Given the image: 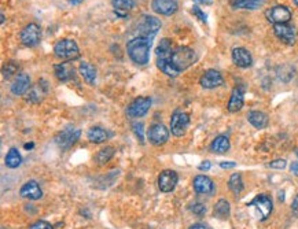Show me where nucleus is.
Returning <instances> with one entry per match:
<instances>
[{"label":"nucleus","instance_id":"obj_1","mask_svg":"<svg viewBox=\"0 0 298 229\" xmlns=\"http://www.w3.org/2000/svg\"><path fill=\"white\" fill-rule=\"evenodd\" d=\"M153 37L139 36L131 39L127 43V52L129 58L136 65H147L150 61V49H152Z\"/></svg>","mask_w":298,"mask_h":229},{"label":"nucleus","instance_id":"obj_2","mask_svg":"<svg viewBox=\"0 0 298 229\" xmlns=\"http://www.w3.org/2000/svg\"><path fill=\"white\" fill-rule=\"evenodd\" d=\"M171 61L177 72L180 73V72H184L186 69L190 68L191 65L195 64L196 54L192 48L183 45V47H177V48L173 49Z\"/></svg>","mask_w":298,"mask_h":229},{"label":"nucleus","instance_id":"obj_3","mask_svg":"<svg viewBox=\"0 0 298 229\" xmlns=\"http://www.w3.org/2000/svg\"><path fill=\"white\" fill-rule=\"evenodd\" d=\"M54 54L57 58L62 59L65 62H70L80 58V49L74 40L62 39L54 45Z\"/></svg>","mask_w":298,"mask_h":229},{"label":"nucleus","instance_id":"obj_4","mask_svg":"<svg viewBox=\"0 0 298 229\" xmlns=\"http://www.w3.org/2000/svg\"><path fill=\"white\" fill-rule=\"evenodd\" d=\"M81 136V131L76 127H69L64 128L62 131L59 132L58 135L55 136V143L58 144L59 148L62 150H69L78 142V139Z\"/></svg>","mask_w":298,"mask_h":229},{"label":"nucleus","instance_id":"obj_5","mask_svg":"<svg viewBox=\"0 0 298 229\" xmlns=\"http://www.w3.org/2000/svg\"><path fill=\"white\" fill-rule=\"evenodd\" d=\"M247 206L256 207L260 221H265V219L268 218L269 215H271V213H272V209H274L272 199H271L268 195L256 196L253 200H250L249 203H247Z\"/></svg>","mask_w":298,"mask_h":229},{"label":"nucleus","instance_id":"obj_6","mask_svg":"<svg viewBox=\"0 0 298 229\" xmlns=\"http://www.w3.org/2000/svg\"><path fill=\"white\" fill-rule=\"evenodd\" d=\"M190 124V117L188 114L181 110H175L171 118V132L173 136L180 137L186 133V129Z\"/></svg>","mask_w":298,"mask_h":229},{"label":"nucleus","instance_id":"obj_7","mask_svg":"<svg viewBox=\"0 0 298 229\" xmlns=\"http://www.w3.org/2000/svg\"><path fill=\"white\" fill-rule=\"evenodd\" d=\"M21 43L25 47H36L41 39V29L39 25L29 24L21 30Z\"/></svg>","mask_w":298,"mask_h":229},{"label":"nucleus","instance_id":"obj_8","mask_svg":"<svg viewBox=\"0 0 298 229\" xmlns=\"http://www.w3.org/2000/svg\"><path fill=\"white\" fill-rule=\"evenodd\" d=\"M267 20L274 25L279 24H288V21L291 20V11L288 10L286 6L278 5L275 7H271L265 13Z\"/></svg>","mask_w":298,"mask_h":229},{"label":"nucleus","instance_id":"obj_9","mask_svg":"<svg viewBox=\"0 0 298 229\" xmlns=\"http://www.w3.org/2000/svg\"><path fill=\"white\" fill-rule=\"evenodd\" d=\"M152 107V99L146 96H139L133 100L127 110V114L129 118H140L144 117L147 111Z\"/></svg>","mask_w":298,"mask_h":229},{"label":"nucleus","instance_id":"obj_10","mask_svg":"<svg viewBox=\"0 0 298 229\" xmlns=\"http://www.w3.org/2000/svg\"><path fill=\"white\" fill-rule=\"evenodd\" d=\"M274 33L282 43L287 44V45H293L297 39V30L293 25L290 24L274 25Z\"/></svg>","mask_w":298,"mask_h":229},{"label":"nucleus","instance_id":"obj_11","mask_svg":"<svg viewBox=\"0 0 298 229\" xmlns=\"http://www.w3.org/2000/svg\"><path fill=\"white\" fill-rule=\"evenodd\" d=\"M147 139L154 146H162L169 139V131L162 124H154L147 132Z\"/></svg>","mask_w":298,"mask_h":229},{"label":"nucleus","instance_id":"obj_12","mask_svg":"<svg viewBox=\"0 0 298 229\" xmlns=\"http://www.w3.org/2000/svg\"><path fill=\"white\" fill-rule=\"evenodd\" d=\"M179 181V176L173 170H164L158 176V188L164 194H169L175 190Z\"/></svg>","mask_w":298,"mask_h":229},{"label":"nucleus","instance_id":"obj_13","mask_svg":"<svg viewBox=\"0 0 298 229\" xmlns=\"http://www.w3.org/2000/svg\"><path fill=\"white\" fill-rule=\"evenodd\" d=\"M223 83H224L223 76H221L220 72H217L215 69L206 70L200 80L201 87L205 88V89H215V88L223 85Z\"/></svg>","mask_w":298,"mask_h":229},{"label":"nucleus","instance_id":"obj_14","mask_svg":"<svg viewBox=\"0 0 298 229\" xmlns=\"http://www.w3.org/2000/svg\"><path fill=\"white\" fill-rule=\"evenodd\" d=\"M140 28V36L144 37H153L154 34L161 29V21L158 20L157 17H152V15H144L143 21L139 25Z\"/></svg>","mask_w":298,"mask_h":229},{"label":"nucleus","instance_id":"obj_15","mask_svg":"<svg viewBox=\"0 0 298 229\" xmlns=\"http://www.w3.org/2000/svg\"><path fill=\"white\" fill-rule=\"evenodd\" d=\"M152 9L160 15H172L179 9V3L177 0H153Z\"/></svg>","mask_w":298,"mask_h":229},{"label":"nucleus","instance_id":"obj_16","mask_svg":"<svg viewBox=\"0 0 298 229\" xmlns=\"http://www.w3.org/2000/svg\"><path fill=\"white\" fill-rule=\"evenodd\" d=\"M192 187H194V191L200 195H208L215 190V184H213L212 179L205 175L195 176L192 180Z\"/></svg>","mask_w":298,"mask_h":229},{"label":"nucleus","instance_id":"obj_17","mask_svg":"<svg viewBox=\"0 0 298 229\" xmlns=\"http://www.w3.org/2000/svg\"><path fill=\"white\" fill-rule=\"evenodd\" d=\"M20 195L25 199L29 200H39L43 196V191L40 188L39 183L34 180H30L28 183H25L24 186L21 187Z\"/></svg>","mask_w":298,"mask_h":229},{"label":"nucleus","instance_id":"obj_18","mask_svg":"<svg viewBox=\"0 0 298 229\" xmlns=\"http://www.w3.org/2000/svg\"><path fill=\"white\" fill-rule=\"evenodd\" d=\"M244 104V89L240 85L235 87L232 89V93H231V98L228 100V104H227V108L230 112H238L239 110H242Z\"/></svg>","mask_w":298,"mask_h":229},{"label":"nucleus","instance_id":"obj_19","mask_svg":"<svg viewBox=\"0 0 298 229\" xmlns=\"http://www.w3.org/2000/svg\"><path fill=\"white\" fill-rule=\"evenodd\" d=\"M232 61L234 64L238 66V68L246 69L252 66L253 64V58H252V54L249 51L243 47H235L232 49Z\"/></svg>","mask_w":298,"mask_h":229},{"label":"nucleus","instance_id":"obj_20","mask_svg":"<svg viewBox=\"0 0 298 229\" xmlns=\"http://www.w3.org/2000/svg\"><path fill=\"white\" fill-rule=\"evenodd\" d=\"M30 88V77L29 74L20 73L17 74L14 83L11 84V92L14 93L15 96H22L28 92Z\"/></svg>","mask_w":298,"mask_h":229},{"label":"nucleus","instance_id":"obj_21","mask_svg":"<svg viewBox=\"0 0 298 229\" xmlns=\"http://www.w3.org/2000/svg\"><path fill=\"white\" fill-rule=\"evenodd\" d=\"M54 73L59 81L68 83L70 80H73L76 72H74V68L70 65V62H62V64L55 65Z\"/></svg>","mask_w":298,"mask_h":229},{"label":"nucleus","instance_id":"obj_22","mask_svg":"<svg viewBox=\"0 0 298 229\" xmlns=\"http://www.w3.org/2000/svg\"><path fill=\"white\" fill-rule=\"evenodd\" d=\"M48 92V84L45 80H39V83L36 87H33L29 91V95H28V100L32 103H40L44 96Z\"/></svg>","mask_w":298,"mask_h":229},{"label":"nucleus","instance_id":"obj_23","mask_svg":"<svg viewBox=\"0 0 298 229\" xmlns=\"http://www.w3.org/2000/svg\"><path fill=\"white\" fill-rule=\"evenodd\" d=\"M247 121L253 125L256 129H264V128L268 127L269 118L268 116L263 111H259V110H253L247 114Z\"/></svg>","mask_w":298,"mask_h":229},{"label":"nucleus","instance_id":"obj_24","mask_svg":"<svg viewBox=\"0 0 298 229\" xmlns=\"http://www.w3.org/2000/svg\"><path fill=\"white\" fill-rule=\"evenodd\" d=\"M110 136V133H109L105 128L102 127H92L89 128L88 132H87V137H88V140L91 143H95V144H101V143H105Z\"/></svg>","mask_w":298,"mask_h":229},{"label":"nucleus","instance_id":"obj_25","mask_svg":"<svg viewBox=\"0 0 298 229\" xmlns=\"http://www.w3.org/2000/svg\"><path fill=\"white\" fill-rule=\"evenodd\" d=\"M231 214V206L230 202L227 199H219L216 202L215 207H213V215L219 219H227L230 218Z\"/></svg>","mask_w":298,"mask_h":229},{"label":"nucleus","instance_id":"obj_26","mask_svg":"<svg viewBox=\"0 0 298 229\" xmlns=\"http://www.w3.org/2000/svg\"><path fill=\"white\" fill-rule=\"evenodd\" d=\"M231 148V143L230 139L224 135H220V136H217L212 142L210 144V151L215 152V154H224Z\"/></svg>","mask_w":298,"mask_h":229},{"label":"nucleus","instance_id":"obj_27","mask_svg":"<svg viewBox=\"0 0 298 229\" xmlns=\"http://www.w3.org/2000/svg\"><path fill=\"white\" fill-rule=\"evenodd\" d=\"M78 72H80V74L83 76V78L87 81L88 84H95V81H96V69H95V66L91 64H88V62H81L80 64V66H78Z\"/></svg>","mask_w":298,"mask_h":229},{"label":"nucleus","instance_id":"obj_28","mask_svg":"<svg viewBox=\"0 0 298 229\" xmlns=\"http://www.w3.org/2000/svg\"><path fill=\"white\" fill-rule=\"evenodd\" d=\"M173 48H172V41L169 39H162L156 49L157 59H171Z\"/></svg>","mask_w":298,"mask_h":229},{"label":"nucleus","instance_id":"obj_29","mask_svg":"<svg viewBox=\"0 0 298 229\" xmlns=\"http://www.w3.org/2000/svg\"><path fill=\"white\" fill-rule=\"evenodd\" d=\"M5 162H6V166H7V167H10V169L18 167V166L22 163V156H21L18 148L11 147L10 150H9V152L6 154Z\"/></svg>","mask_w":298,"mask_h":229},{"label":"nucleus","instance_id":"obj_30","mask_svg":"<svg viewBox=\"0 0 298 229\" xmlns=\"http://www.w3.org/2000/svg\"><path fill=\"white\" fill-rule=\"evenodd\" d=\"M264 3L265 0H231V5L235 9H244V10H257Z\"/></svg>","mask_w":298,"mask_h":229},{"label":"nucleus","instance_id":"obj_31","mask_svg":"<svg viewBox=\"0 0 298 229\" xmlns=\"http://www.w3.org/2000/svg\"><path fill=\"white\" fill-rule=\"evenodd\" d=\"M157 68L160 69L162 73L166 74L168 77H176V76H179V72L173 66L171 59H157Z\"/></svg>","mask_w":298,"mask_h":229},{"label":"nucleus","instance_id":"obj_32","mask_svg":"<svg viewBox=\"0 0 298 229\" xmlns=\"http://www.w3.org/2000/svg\"><path fill=\"white\" fill-rule=\"evenodd\" d=\"M114 154H116V150H114L113 147H105V148H102L96 155L93 156V161L96 162L98 165H106V163L112 159L113 156H114Z\"/></svg>","mask_w":298,"mask_h":229},{"label":"nucleus","instance_id":"obj_33","mask_svg":"<svg viewBox=\"0 0 298 229\" xmlns=\"http://www.w3.org/2000/svg\"><path fill=\"white\" fill-rule=\"evenodd\" d=\"M228 188L234 192L235 195H239L243 191V180H242V176L239 173H234L231 176L230 180H228Z\"/></svg>","mask_w":298,"mask_h":229},{"label":"nucleus","instance_id":"obj_34","mask_svg":"<svg viewBox=\"0 0 298 229\" xmlns=\"http://www.w3.org/2000/svg\"><path fill=\"white\" fill-rule=\"evenodd\" d=\"M112 6L114 10L128 13L135 7V0H112Z\"/></svg>","mask_w":298,"mask_h":229},{"label":"nucleus","instance_id":"obj_35","mask_svg":"<svg viewBox=\"0 0 298 229\" xmlns=\"http://www.w3.org/2000/svg\"><path fill=\"white\" fill-rule=\"evenodd\" d=\"M17 72H18V65L11 61L3 68V77H5V80H10L13 76L17 74Z\"/></svg>","mask_w":298,"mask_h":229},{"label":"nucleus","instance_id":"obj_36","mask_svg":"<svg viewBox=\"0 0 298 229\" xmlns=\"http://www.w3.org/2000/svg\"><path fill=\"white\" fill-rule=\"evenodd\" d=\"M132 131L135 133V136L137 137L139 143L143 144L144 143V125H143L142 122H133Z\"/></svg>","mask_w":298,"mask_h":229},{"label":"nucleus","instance_id":"obj_37","mask_svg":"<svg viewBox=\"0 0 298 229\" xmlns=\"http://www.w3.org/2000/svg\"><path fill=\"white\" fill-rule=\"evenodd\" d=\"M190 210L194 213V214L198 215V217H202V215L206 213L205 205H202L201 202H192L190 206Z\"/></svg>","mask_w":298,"mask_h":229},{"label":"nucleus","instance_id":"obj_38","mask_svg":"<svg viewBox=\"0 0 298 229\" xmlns=\"http://www.w3.org/2000/svg\"><path fill=\"white\" fill-rule=\"evenodd\" d=\"M287 165L286 159H275V161L269 162V167L271 169H276V170H283L284 167Z\"/></svg>","mask_w":298,"mask_h":229},{"label":"nucleus","instance_id":"obj_39","mask_svg":"<svg viewBox=\"0 0 298 229\" xmlns=\"http://www.w3.org/2000/svg\"><path fill=\"white\" fill-rule=\"evenodd\" d=\"M192 14L195 15L196 18H198L201 22H204V24H206V22H208V15H206L204 11L201 10L198 6H194V7H192Z\"/></svg>","mask_w":298,"mask_h":229},{"label":"nucleus","instance_id":"obj_40","mask_svg":"<svg viewBox=\"0 0 298 229\" xmlns=\"http://www.w3.org/2000/svg\"><path fill=\"white\" fill-rule=\"evenodd\" d=\"M29 229H54V226L47 221H36L30 225Z\"/></svg>","mask_w":298,"mask_h":229},{"label":"nucleus","instance_id":"obj_41","mask_svg":"<svg viewBox=\"0 0 298 229\" xmlns=\"http://www.w3.org/2000/svg\"><path fill=\"white\" fill-rule=\"evenodd\" d=\"M210 167H212V163H210L209 161H205V162H202L200 166H198V169L202 171H206V170H209Z\"/></svg>","mask_w":298,"mask_h":229},{"label":"nucleus","instance_id":"obj_42","mask_svg":"<svg viewBox=\"0 0 298 229\" xmlns=\"http://www.w3.org/2000/svg\"><path fill=\"white\" fill-rule=\"evenodd\" d=\"M235 166H236L235 162H221L220 163L221 169H232V167H235Z\"/></svg>","mask_w":298,"mask_h":229},{"label":"nucleus","instance_id":"obj_43","mask_svg":"<svg viewBox=\"0 0 298 229\" xmlns=\"http://www.w3.org/2000/svg\"><path fill=\"white\" fill-rule=\"evenodd\" d=\"M290 170L293 173L294 176H297L298 177V162H293L291 165H290Z\"/></svg>","mask_w":298,"mask_h":229},{"label":"nucleus","instance_id":"obj_44","mask_svg":"<svg viewBox=\"0 0 298 229\" xmlns=\"http://www.w3.org/2000/svg\"><path fill=\"white\" fill-rule=\"evenodd\" d=\"M195 3H200V5H206V6H210L212 3H213V0H194Z\"/></svg>","mask_w":298,"mask_h":229},{"label":"nucleus","instance_id":"obj_45","mask_svg":"<svg viewBox=\"0 0 298 229\" xmlns=\"http://www.w3.org/2000/svg\"><path fill=\"white\" fill-rule=\"evenodd\" d=\"M291 209H293L294 211H298V195L294 198L293 205H291Z\"/></svg>","mask_w":298,"mask_h":229},{"label":"nucleus","instance_id":"obj_46","mask_svg":"<svg viewBox=\"0 0 298 229\" xmlns=\"http://www.w3.org/2000/svg\"><path fill=\"white\" fill-rule=\"evenodd\" d=\"M188 229H208V228H206L205 225H202V224H194V225H191Z\"/></svg>","mask_w":298,"mask_h":229},{"label":"nucleus","instance_id":"obj_47","mask_svg":"<svg viewBox=\"0 0 298 229\" xmlns=\"http://www.w3.org/2000/svg\"><path fill=\"white\" fill-rule=\"evenodd\" d=\"M279 200L283 202L284 200V191H279Z\"/></svg>","mask_w":298,"mask_h":229},{"label":"nucleus","instance_id":"obj_48","mask_svg":"<svg viewBox=\"0 0 298 229\" xmlns=\"http://www.w3.org/2000/svg\"><path fill=\"white\" fill-rule=\"evenodd\" d=\"M33 143H28V144H25V150H33Z\"/></svg>","mask_w":298,"mask_h":229},{"label":"nucleus","instance_id":"obj_49","mask_svg":"<svg viewBox=\"0 0 298 229\" xmlns=\"http://www.w3.org/2000/svg\"><path fill=\"white\" fill-rule=\"evenodd\" d=\"M81 2H83V0H69L70 5H80Z\"/></svg>","mask_w":298,"mask_h":229},{"label":"nucleus","instance_id":"obj_50","mask_svg":"<svg viewBox=\"0 0 298 229\" xmlns=\"http://www.w3.org/2000/svg\"><path fill=\"white\" fill-rule=\"evenodd\" d=\"M293 2H294V3H295V5L298 6V0H293Z\"/></svg>","mask_w":298,"mask_h":229}]
</instances>
